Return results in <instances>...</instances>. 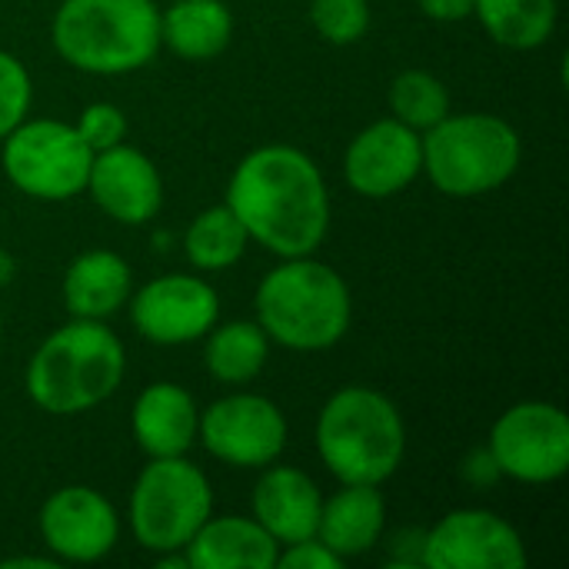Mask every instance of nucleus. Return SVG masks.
Instances as JSON below:
<instances>
[{
    "mask_svg": "<svg viewBox=\"0 0 569 569\" xmlns=\"http://www.w3.org/2000/svg\"><path fill=\"white\" fill-rule=\"evenodd\" d=\"M350 317V287L313 257H287L257 287V323L290 350L313 353L340 343Z\"/></svg>",
    "mask_w": 569,
    "mask_h": 569,
    "instance_id": "3",
    "label": "nucleus"
},
{
    "mask_svg": "<svg viewBox=\"0 0 569 569\" xmlns=\"http://www.w3.org/2000/svg\"><path fill=\"white\" fill-rule=\"evenodd\" d=\"M73 130L80 133V140L93 153H100V150H110V147L123 143V137H127V117L113 103H90V107H83V113L73 123Z\"/></svg>",
    "mask_w": 569,
    "mask_h": 569,
    "instance_id": "28",
    "label": "nucleus"
},
{
    "mask_svg": "<svg viewBox=\"0 0 569 569\" xmlns=\"http://www.w3.org/2000/svg\"><path fill=\"white\" fill-rule=\"evenodd\" d=\"M323 493L297 467H267L253 487V520L280 543H300L317 537Z\"/></svg>",
    "mask_w": 569,
    "mask_h": 569,
    "instance_id": "16",
    "label": "nucleus"
},
{
    "mask_svg": "<svg viewBox=\"0 0 569 569\" xmlns=\"http://www.w3.org/2000/svg\"><path fill=\"white\" fill-rule=\"evenodd\" d=\"M473 17L497 43L533 50L543 47L557 27V0H473Z\"/></svg>",
    "mask_w": 569,
    "mask_h": 569,
    "instance_id": "23",
    "label": "nucleus"
},
{
    "mask_svg": "<svg viewBox=\"0 0 569 569\" xmlns=\"http://www.w3.org/2000/svg\"><path fill=\"white\" fill-rule=\"evenodd\" d=\"M347 560H340L333 550H327L317 537L310 540H300V543H290L287 553L277 557V567L283 569H343Z\"/></svg>",
    "mask_w": 569,
    "mask_h": 569,
    "instance_id": "29",
    "label": "nucleus"
},
{
    "mask_svg": "<svg viewBox=\"0 0 569 569\" xmlns=\"http://www.w3.org/2000/svg\"><path fill=\"white\" fill-rule=\"evenodd\" d=\"M213 513L210 480L187 457H150L130 493V530L150 553H183Z\"/></svg>",
    "mask_w": 569,
    "mask_h": 569,
    "instance_id": "7",
    "label": "nucleus"
},
{
    "mask_svg": "<svg viewBox=\"0 0 569 569\" xmlns=\"http://www.w3.org/2000/svg\"><path fill=\"white\" fill-rule=\"evenodd\" d=\"M423 567L523 569L527 547L517 527L490 510H453L423 533Z\"/></svg>",
    "mask_w": 569,
    "mask_h": 569,
    "instance_id": "12",
    "label": "nucleus"
},
{
    "mask_svg": "<svg viewBox=\"0 0 569 569\" xmlns=\"http://www.w3.org/2000/svg\"><path fill=\"white\" fill-rule=\"evenodd\" d=\"M233 37V17L223 0H177L160 10V43L177 57L210 60L227 50Z\"/></svg>",
    "mask_w": 569,
    "mask_h": 569,
    "instance_id": "21",
    "label": "nucleus"
},
{
    "mask_svg": "<svg viewBox=\"0 0 569 569\" xmlns=\"http://www.w3.org/2000/svg\"><path fill=\"white\" fill-rule=\"evenodd\" d=\"M127 370L123 343L103 320L53 330L27 363V393L50 417H77L117 393Z\"/></svg>",
    "mask_w": 569,
    "mask_h": 569,
    "instance_id": "2",
    "label": "nucleus"
},
{
    "mask_svg": "<svg viewBox=\"0 0 569 569\" xmlns=\"http://www.w3.org/2000/svg\"><path fill=\"white\" fill-rule=\"evenodd\" d=\"M17 567L50 569V567H57V560H40V557H13V560H3V563H0V569H17Z\"/></svg>",
    "mask_w": 569,
    "mask_h": 569,
    "instance_id": "31",
    "label": "nucleus"
},
{
    "mask_svg": "<svg viewBox=\"0 0 569 569\" xmlns=\"http://www.w3.org/2000/svg\"><path fill=\"white\" fill-rule=\"evenodd\" d=\"M190 569H273L280 543L250 517H207L183 547Z\"/></svg>",
    "mask_w": 569,
    "mask_h": 569,
    "instance_id": "17",
    "label": "nucleus"
},
{
    "mask_svg": "<svg viewBox=\"0 0 569 569\" xmlns=\"http://www.w3.org/2000/svg\"><path fill=\"white\" fill-rule=\"evenodd\" d=\"M30 110V73L27 67L0 50V140L27 120Z\"/></svg>",
    "mask_w": 569,
    "mask_h": 569,
    "instance_id": "27",
    "label": "nucleus"
},
{
    "mask_svg": "<svg viewBox=\"0 0 569 569\" xmlns=\"http://www.w3.org/2000/svg\"><path fill=\"white\" fill-rule=\"evenodd\" d=\"M423 173V137L397 117L377 120L360 130L343 157L347 183L370 200L407 190Z\"/></svg>",
    "mask_w": 569,
    "mask_h": 569,
    "instance_id": "13",
    "label": "nucleus"
},
{
    "mask_svg": "<svg viewBox=\"0 0 569 569\" xmlns=\"http://www.w3.org/2000/svg\"><path fill=\"white\" fill-rule=\"evenodd\" d=\"M417 3L430 20H443V23L473 17V0H417Z\"/></svg>",
    "mask_w": 569,
    "mask_h": 569,
    "instance_id": "30",
    "label": "nucleus"
},
{
    "mask_svg": "<svg viewBox=\"0 0 569 569\" xmlns=\"http://www.w3.org/2000/svg\"><path fill=\"white\" fill-rule=\"evenodd\" d=\"M383 517L387 503L373 483H343V490H337L320 507L317 540L340 560L360 557L383 537Z\"/></svg>",
    "mask_w": 569,
    "mask_h": 569,
    "instance_id": "19",
    "label": "nucleus"
},
{
    "mask_svg": "<svg viewBox=\"0 0 569 569\" xmlns=\"http://www.w3.org/2000/svg\"><path fill=\"white\" fill-rule=\"evenodd\" d=\"M317 450L340 483L380 487L403 463L407 427L383 393L370 387H343L320 410Z\"/></svg>",
    "mask_w": 569,
    "mask_h": 569,
    "instance_id": "5",
    "label": "nucleus"
},
{
    "mask_svg": "<svg viewBox=\"0 0 569 569\" xmlns=\"http://www.w3.org/2000/svg\"><path fill=\"white\" fill-rule=\"evenodd\" d=\"M40 537L53 560L97 563L120 537V520L110 500L90 487H63L40 510Z\"/></svg>",
    "mask_w": 569,
    "mask_h": 569,
    "instance_id": "14",
    "label": "nucleus"
},
{
    "mask_svg": "<svg viewBox=\"0 0 569 569\" xmlns=\"http://www.w3.org/2000/svg\"><path fill=\"white\" fill-rule=\"evenodd\" d=\"M87 190L107 217L127 227H140L153 220L163 207L160 170L153 167L150 157H143L127 143L93 153Z\"/></svg>",
    "mask_w": 569,
    "mask_h": 569,
    "instance_id": "15",
    "label": "nucleus"
},
{
    "mask_svg": "<svg viewBox=\"0 0 569 569\" xmlns=\"http://www.w3.org/2000/svg\"><path fill=\"white\" fill-rule=\"evenodd\" d=\"M133 273L113 250L80 253L63 277V303L80 320H107L130 300Z\"/></svg>",
    "mask_w": 569,
    "mask_h": 569,
    "instance_id": "20",
    "label": "nucleus"
},
{
    "mask_svg": "<svg viewBox=\"0 0 569 569\" xmlns=\"http://www.w3.org/2000/svg\"><path fill=\"white\" fill-rule=\"evenodd\" d=\"M10 273H13V263L7 260V253L0 250V283H7L10 280Z\"/></svg>",
    "mask_w": 569,
    "mask_h": 569,
    "instance_id": "32",
    "label": "nucleus"
},
{
    "mask_svg": "<svg viewBox=\"0 0 569 569\" xmlns=\"http://www.w3.org/2000/svg\"><path fill=\"white\" fill-rule=\"evenodd\" d=\"M247 240H250V233L243 230L240 217L230 210V203H220V207L203 210L187 227L183 250L197 270H227L243 257Z\"/></svg>",
    "mask_w": 569,
    "mask_h": 569,
    "instance_id": "24",
    "label": "nucleus"
},
{
    "mask_svg": "<svg viewBox=\"0 0 569 569\" xmlns=\"http://www.w3.org/2000/svg\"><path fill=\"white\" fill-rule=\"evenodd\" d=\"M310 20L327 43L347 47L357 43L370 27V3L367 0H313Z\"/></svg>",
    "mask_w": 569,
    "mask_h": 569,
    "instance_id": "26",
    "label": "nucleus"
},
{
    "mask_svg": "<svg viewBox=\"0 0 569 569\" xmlns=\"http://www.w3.org/2000/svg\"><path fill=\"white\" fill-rule=\"evenodd\" d=\"M50 40L83 73H133L160 50V7L153 0H63Z\"/></svg>",
    "mask_w": 569,
    "mask_h": 569,
    "instance_id": "4",
    "label": "nucleus"
},
{
    "mask_svg": "<svg viewBox=\"0 0 569 569\" xmlns=\"http://www.w3.org/2000/svg\"><path fill=\"white\" fill-rule=\"evenodd\" d=\"M230 210L240 217L250 240L287 257H310L330 227V197L320 167L290 143L250 150L227 190Z\"/></svg>",
    "mask_w": 569,
    "mask_h": 569,
    "instance_id": "1",
    "label": "nucleus"
},
{
    "mask_svg": "<svg viewBox=\"0 0 569 569\" xmlns=\"http://www.w3.org/2000/svg\"><path fill=\"white\" fill-rule=\"evenodd\" d=\"M390 107L393 117L413 130H430L450 113L447 87L427 70H403L390 83Z\"/></svg>",
    "mask_w": 569,
    "mask_h": 569,
    "instance_id": "25",
    "label": "nucleus"
},
{
    "mask_svg": "<svg viewBox=\"0 0 569 569\" xmlns=\"http://www.w3.org/2000/svg\"><path fill=\"white\" fill-rule=\"evenodd\" d=\"M7 180L37 200H70L87 190L93 150L70 123L23 120L3 137Z\"/></svg>",
    "mask_w": 569,
    "mask_h": 569,
    "instance_id": "8",
    "label": "nucleus"
},
{
    "mask_svg": "<svg viewBox=\"0 0 569 569\" xmlns=\"http://www.w3.org/2000/svg\"><path fill=\"white\" fill-rule=\"evenodd\" d=\"M490 457L503 477L553 483L569 470V417L543 400L510 407L490 433Z\"/></svg>",
    "mask_w": 569,
    "mask_h": 569,
    "instance_id": "9",
    "label": "nucleus"
},
{
    "mask_svg": "<svg viewBox=\"0 0 569 569\" xmlns=\"http://www.w3.org/2000/svg\"><path fill=\"white\" fill-rule=\"evenodd\" d=\"M520 157V133L493 113H447L423 130V173L447 197H480L503 187Z\"/></svg>",
    "mask_w": 569,
    "mask_h": 569,
    "instance_id": "6",
    "label": "nucleus"
},
{
    "mask_svg": "<svg viewBox=\"0 0 569 569\" xmlns=\"http://www.w3.org/2000/svg\"><path fill=\"white\" fill-rule=\"evenodd\" d=\"M130 427L147 457H183L197 440L200 413L183 387L150 383L133 403Z\"/></svg>",
    "mask_w": 569,
    "mask_h": 569,
    "instance_id": "18",
    "label": "nucleus"
},
{
    "mask_svg": "<svg viewBox=\"0 0 569 569\" xmlns=\"http://www.w3.org/2000/svg\"><path fill=\"white\" fill-rule=\"evenodd\" d=\"M197 437L217 460L237 470H263L287 447V420L260 393H230L200 413Z\"/></svg>",
    "mask_w": 569,
    "mask_h": 569,
    "instance_id": "10",
    "label": "nucleus"
},
{
    "mask_svg": "<svg viewBox=\"0 0 569 569\" xmlns=\"http://www.w3.org/2000/svg\"><path fill=\"white\" fill-rule=\"evenodd\" d=\"M130 320L143 340L160 347H180L210 333V327L220 320V300L207 280L167 273L133 293Z\"/></svg>",
    "mask_w": 569,
    "mask_h": 569,
    "instance_id": "11",
    "label": "nucleus"
},
{
    "mask_svg": "<svg viewBox=\"0 0 569 569\" xmlns=\"http://www.w3.org/2000/svg\"><path fill=\"white\" fill-rule=\"evenodd\" d=\"M270 357V337L263 333L260 323L250 320H230L223 327H210L207 333V370L220 383H250Z\"/></svg>",
    "mask_w": 569,
    "mask_h": 569,
    "instance_id": "22",
    "label": "nucleus"
}]
</instances>
